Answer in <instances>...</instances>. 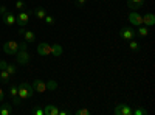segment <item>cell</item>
Wrapping results in <instances>:
<instances>
[{"label":"cell","instance_id":"cell-1","mask_svg":"<svg viewBox=\"0 0 155 115\" xmlns=\"http://www.w3.org/2000/svg\"><path fill=\"white\" fill-rule=\"evenodd\" d=\"M17 89H19L17 95H19L22 100H30V98L34 96V89H33V86L28 84V83H20V84L17 86Z\"/></svg>","mask_w":155,"mask_h":115},{"label":"cell","instance_id":"cell-2","mask_svg":"<svg viewBox=\"0 0 155 115\" xmlns=\"http://www.w3.org/2000/svg\"><path fill=\"white\" fill-rule=\"evenodd\" d=\"M27 42H23L22 45H19V50L16 53V61L17 64H22V66H27L30 62V55H28V50H27Z\"/></svg>","mask_w":155,"mask_h":115},{"label":"cell","instance_id":"cell-3","mask_svg":"<svg viewBox=\"0 0 155 115\" xmlns=\"http://www.w3.org/2000/svg\"><path fill=\"white\" fill-rule=\"evenodd\" d=\"M30 16L31 12L30 11H19V16H16V23L19 25V28H25L27 27V23L30 22Z\"/></svg>","mask_w":155,"mask_h":115},{"label":"cell","instance_id":"cell-4","mask_svg":"<svg viewBox=\"0 0 155 115\" xmlns=\"http://www.w3.org/2000/svg\"><path fill=\"white\" fill-rule=\"evenodd\" d=\"M115 115H134V107L130 104H118L113 110Z\"/></svg>","mask_w":155,"mask_h":115},{"label":"cell","instance_id":"cell-5","mask_svg":"<svg viewBox=\"0 0 155 115\" xmlns=\"http://www.w3.org/2000/svg\"><path fill=\"white\" fill-rule=\"evenodd\" d=\"M17 50H19V42H16V41H8L3 44L5 55H16Z\"/></svg>","mask_w":155,"mask_h":115},{"label":"cell","instance_id":"cell-6","mask_svg":"<svg viewBox=\"0 0 155 115\" xmlns=\"http://www.w3.org/2000/svg\"><path fill=\"white\" fill-rule=\"evenodd\" d=\"M135 34H137V31H135L132 27H123V28L120 30V36H121V39H124V41L134 39Z\"/></svg>","mask_w":155,"mask_h":115},{"label":"cell","instance_id":"cell-7","mask_svg":"<svg viewBox=\"0 0 155 115\" xmlns=\"http://www.w3.org/2000/svg\"><path fill=\"white\" fill-rule=\"evenodd\" d=\"M129 22L134 27H140V25H143V16L138 14V11H130L129 12Z\"/></svg>","mask_w":155,"mask_h":115},{"label":"cell","instance_id":"cell-8","mask_svg":"<svg viewBox=\"0 0 155 115\" xmlns=\"http://www.w3.org/2000/svg\"><path fill=\"white\" fill-rule=\"evenodd\" d=\"M37 55H41V56L51 55V45L47 44V42H41V44L37 45Z\"/></svg>","mask_w":155,"mask_h":115},{"label":"cell","instance_id":"cell-9","mask_svg":"<svg viewBox=\"0 0 155 115\" xmlns=\"http://www.w3.org/2000/svg\"><path fill=\"white\" fill-rule=\"evenodd\" d=\"M31 86H33V89H34V92H37V93L47 92V83L42 81V79H34V83H33Z\"/></svg>","mask_w":155,"mask_h":115},{"label":"cell","instance_id":"cell-10","mask_svg":"<svg viewBox=\"0 0 155 115\" xmlns=\"http://www.w3.org/2000/svg\"><path fill=\"white\" fill-rule=\"evenodd\" d=\"M2 22L5 23V25H8V27H11V25H14L16 23V16L12 14V12H5V14L2 16Z\"/></svg>","mask_w":155,"mask_h":115},{"label":"cell","instance_id":"cell-11","mask_svg":"<svg viewBox=\"0 0 155 115\" xmlns=\"http://www.w3.org/2000/svg\"><path fill=\"white\" fill-rule=\"evenodd\" d=\"M143 25L144 27H153L155 25V16L152 14V12H146V14L143 16Z\"/></svg>","mask_w":155,"mask_h":115},{"label":"cell","instance_id":"cell-12","mask_svg":"<svg viewBox=\"0 0 155 115\" xmlns=\"http://www.w3.org/2000/svg\"><path fill=\"white\" fill-rule=\"evenodd\" d=\"M44 115H59V109L54 104H45L44 106Z\"/></svg>","mask_w":155,"mask_h":115},{"label":"cell","instance_id":"cell-13","mask_svg":"<svg viewBox=\"0 0 155 115\" xmlns=\"http://www.w3.org/2000/svg\"><path fill=\"white\" fill-rule=\"evenodd\" d=\"M62 55H64V48H62L59 44H53V45H51V56L59 58V56H62Z\"/></svg>","mask_w":155,"mask_h":115},{"label":"cell","instance_id":"cell-14","mask_svg":"<svg viewBox=\"0 0 155 115\" xmlns=\"http://www.w3.org/2000/svg\"><path fill=\"white\" fill-rule=\"evenodd\" d=\"M22 36H23V39H25V42H27V44H31V42H34V41H36L34 33H33V31H30V30H25Z\"/></svg>","mask_w":155,"mask_h":115},{"label":"cell","instance_id":"cell-15","mask_svg":"<svg viewBox=\"0 0 155 115\" xmlns=\"http://www.w3.org/2000/svg\"><path fill=\"white\" fill-rule=\"evenodd\" d=\"M34 16L37 17V19H41V20H44V17L47 16V11H45V8H42V6H37V8H34Z\"/></svg>","mask_w":155,"mask_h":115},{"label":"cell","instance_id":"cell-16","mask_svg":"<svg viewBox=\"0 0 155 115\" xmlns=\"http://www.w3.org/2000/svg\"><path fill=\"white\" fill-rule=\"evenodd\" d=\"M9 79H11V75L6 70H0V83H5L9 86Z\"/></svg>","mask_w":155,"mask_h":115},{"label":"cell","instance_id":"cell-17","mask_svg":"<svg viewBox=\"0 0 155 115\" xmlns=\"http://www.w3.org/2000/svg\"><path fill=\"white\" fill-rule=\"evenodd\" d=\"M11 112H12L11 104L9 103H3L2 107H0V115H11Z\"/></svg>","mask_w":155,"mask_h":115},{"label":"cell","instance_id":"cell-18","mask_svg":"<svg viewBox=\"0 0 155 115\" xmlns=\"http://www.w3.org/2000/svg\"><path fill=\"white\" fill-rule=\"evenodd\" d=\"M129 48H130L132 52H140L141 45H140V42H137L135 39H130V42H129Z\"/></svg>","mask_w":155,"mask_h":115},{"label":"cell","instance_id":"cell-19","mask_svg":"<svg viewBox=\"0 0 155 115\" xmlns=\"http://www.w3.org/2000/svg\"><path fill=\"white\" fill-rule=\"evenodd\" d=\"M138 30H137V33L140 34V36H143V37H146L147 34H149V30H147V27H144V25H140V27H137Z\"/></svg>","mask_w":155,"mask_h":115},{"label":"cell","instance_id":"cell-20","mask_svg":"<svg viewBox=\"0 0 155 115\" xmlns=\"http://www.w3.org/2000/svg\"><path fill=\"white\" fill-rule=\"evenodd\" d=\"M5 70H6V72H8L11 76L17 73V67L14 66V64H6V69H5Z\"/></svg>","mask_w":155,"mask_h":115},{"label":"cell","instance_id":"cell-21","mask_svg":"<svg viewBox=\"0 0 155 115\" xmlns=\"http://www.w3.org/2000/svg\"><path fill=\"white\" fill-rule=\"evenodd\" d=\"M56 89H58V83L54 79L47 81V90H56Z\"/></svg>","mask_w":155,"mask_h":115},{"label":"cell","instance_id":"cell-22","mask_svg":"<svg viewBox=\"0 0 155 115\" xmlns=\"http://www.w3.org/2000/svg\"><path fill=\"white\" fill-rule=\"evenodd\" d=\"M17 92H19L17 86H16V84H11V86H9V98H12V96H17Z\"/></svg>","mask_w":155,"mask_h":115},{"label":"cell","instance_id":"cell-23","mask_svg":"<svg viewBox=\"0 0 155 115\" xmlns=\"http://www.w3.org/2000/svg\"><path fill=\"white\" fill-rule=\"evenodd\" d=\"M127 6H129V9H130V11H138V9L141 8L140 5H137V3L130 2V0H127Z\"/></svg>","mask_w":155,"mask_h":115},{"label":"cell","instance_id":"cell-24","mask_svg":"<svg viewBox=\"0 0 155 115\" xmlns=\"http://www.w3.org/2000/svg\"><path fill=\"white\" fill-rule=\"evenodd\" d=\"M14 6H16V9H19V11H23L25 8H27V5H25V2H23V0H17Z\"/></svg>","mask_w":155,"mask_h":115},{"label":"cell","instance_id":"cell-25","mask_svg":"<svg viewBox=\"0 0 155 115\" xmlns=\"http://www.w3.org/2000/svg\"><path fill=\"white\" fill-rule=\"evenodd\" d=\"M44 20H45V23H47V25H54V22H56L53 16H48V14L44 17Z\"/></svg>","mask_w":155,"mask_h":115},{"label":"cell","instance_id":"cell-26","mask_svg":"<svg viewBox=\"0 0 155 115\" xmlns=\"http://www.w3.org/2000/svg\"><path fill=\"white\" fill-rule=\"evenodd\" d=\"M11 100H12V104H16V106H20V104H22V101H23L19 95H17V96H12Z\"/></svg>","mask_w":155,"mask_h":115},{"label":"cell","instance_id":"cell-27","mask_svg":"<svg viewBox=\"0 0 155 115\" xmlns=\"http://www.w3.org/2000/svg\"><path fill=\"white\" fill-rule=\"evenodd\" d=\"M147 113V110L146 109H134V115H146Z\"/></svg>","mask_w":155,"mask_h":115},{"label":"cell","instance_id":"cell-28","mask_svg":"<svg viewBox=\"0 0 155 115\" xmlns=\"http://www.w3.org/2000/svg\"><path fill=\"white\" fill-rule=\"evenodd\" d=\"M76 115H90V110L88 109H79V110H76Z\"/></svg>","mask_w":155,"mask_h":115},{"label":"cell","instance_id":"cell-29","mask_svg":"<svg viewBox=\"0 0 155 115\" xmlns=\"http://www.w3.org/2000/svg\"><path fill=\"white\" fill-rule=\"evenodd\" d=\"M33 113L34 115H44V109L42 107H34L33 109Z\"/></svg>","mask_w":155,"mask_h":115},{"label":"cell","instance_id":"cell-30","mask_svg":"<svg viewBox=\"0 0 155 115\" xmlns=\"http://www.w3.org/2000/svg\"><path fill=\"white\" fill-rule=\"evenodd\" d=\"M85 3H87V0H76V6L78 8H84Z\"/></svg>","mask_w":155,"mask_h":115},{"label":"cell","instance_id":"cell-31","mask_svg":"<svg viewBox=\"0 0 155 115\" xmlns=\"http://www.w3.org/2000/svg\"><path fill=\"white\" fill-rule=\"evenodd\" d=\"M3 100H5V90H3L2 87H0V104L3 103Z\"/></svg>","mask_w":155,"mask_h":115},{"label":"cell","instance_id":"cell-32","mask_svg":"<svg viewBox=\"0 0 155 115\" xmlns=\"http://www.w3.org/2000/svg\"><path fill=\"white\" fill-rule=\"evenodd\" d=\"M130 2H134V3H137V5H140V6H143L146 0H130Z\"/></svg>","mask_w":155,"mask_h":115},{"label":"cell","instance_id":"cell-33","mask_svg":"<svg viewBox=\"0 0 155 115\" xmlns=\"http://www.w3.org/2000/svg\"><path fill=\"white\" fill-rule=\"evenodd\" d=\"M6 64H8L6 61H0V70H5L6 69Z\"/></svg>","mask_w":155,"mask_h":115},{"label":"cell","instance_id":"cell-34","mask_svg":"<svg viewBox=\"0 0 155 115\" xmlns=\"http://www.w3.org/2000/svg\"><path fill=\"white\" fill-rule=\"evenodd\" d=\"M6 12V6H0V16H3Z\"/></svg>","mask_w":155,"mask_h":115},{"label":"cell","instance_id":"cell-35","mask_svg":"<svg viewBox=\"0 0 155 115\" xmlns=\"http://www.w3.org/2000/svg\"><path fill=\"white\" fill-rule=\"evenodd\" d=\"M67 113H68L67 110H59V115H67Z\"/></svg>","mask_w":155,"mask_h":115}]
</instances>
